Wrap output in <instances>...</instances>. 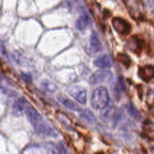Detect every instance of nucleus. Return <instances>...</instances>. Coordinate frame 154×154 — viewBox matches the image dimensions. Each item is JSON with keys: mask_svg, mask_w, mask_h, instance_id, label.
<instances>
[{"mask_svg": "<svg viewBox=\"0 0 154 154\" xmlns=\"http://www.w3.org/2000/svg\"><path fill=\"white\" fill-rule=\"evenodd\" d=\"M94 64L97 67V68H102V69H106V68H110L112 66V62H111V58L109 56H101L99 58L95 59Z\"/></svg>", "mask_w": 154, "mask_h": 154, "instance_id": "11", "label": "nucleus"}, {"mask_svg": "<svg viewBox=\"0 0 154 154\" xmlns=\"http://www.w3.org/2000/svg\"><path fill=\"white\" fill-rule=\"evenodd\" d=\"M48 153L49 154H60V150H59V147H57L56 144L53 143H49L48 144Z\"/></svg>", "mask_w": 154, "mask_h": 154, "instance_id": "17", "label": "nucleus"}, {"mask_svg": "<svg viewBox=\"0 0 154 154\" xmlns=\"http://www.w3.org/2000/svg\"><path fill=\"white\" fill-rule=\"evenodd\" d=\"M0 83H2V82H0Z\"/></svg>", "mask_w": 154, "mask_h": 154, "instance_id": "22", "label": "nucleus"}, {"mask_svg": "<svg viewBox=\"0 0 154 154\" xmlns=\"http://www.w3.org/2000/svg\"><path fill=\"white\" fill-rule=\"evenodd\" d=\"M138 74L144 82H149L154 78V67L153 66H146V67L139 68Z\"/></svg>", "mask_w": 154, "mask_h": 154, "instance_id": "8", "label": "nucleus"}, {"mask_svg": "<svg viewBox=\"0 0 154 154\" xmlns=\"http://www.w3.org/2000/svg\"><path fill=\"white\" fill-rule=\"evenodd\" d=\"M91 105L95 110H105L110 105V95L107 89L104 86H99L93 91Z\"/></svg>", "mask_w": 154, "mask_h": 154, "instance_id": "1", "label": "nucleus"}, {"mask_svg": "<svg viewBox=\"0 0 154 154\" xmlns=\"http://www.w3.org/2000/svg\"><path fill=\"white\" fill-rule=\"evenodd\" d=\"M110 76H111L110 72H107V70H100V72L94 73V74L90 76V79H89V83H90L91 85L97 84V83H102V82H105L107 78H110Z\"/></svg>", "mask_w": 154, "mask_h": 154, "instance_id": "7", "label": "nucleus"}, {"mask_svg": "<svg viewBox=\"0 0 154 154\" xmlns=\"http://www.w3.org/2000/svg\"><path fill=\"white\" fill-rule=\"evenodd\" d=\"M127 47H128V49H131L132 52L138 53L140 51V48H142V42L138 40V37L133 36V37H131L130 40L127 41Z\"/></svg>", "mask_w": 154, "mask_h": 154, "instance_id": "12", "label": "nucleus"}, {"mask_svg": "<svg viewBox=\"0 0 154 154\" xmlns=\"http://www.w3.org/2000/svg\"><path fill=\"white\" fill-rule=\"evenodd\" d=\"M35 128H36V131H37L38 134H43L46 137H52V138L53 137H57L56 130L49 123H47V122L41 121L37 126H35Z\"/></svg>", "mask_w": 154, "mask_h": 154, "instance_id": "2", "label": "nucleus"}, {"mask_svg": "<svg viewBox=\"0 0 154 154\" xmlns=\"http://www.w3.org/2000/svg\"><path fill=\"white\" fill-rule=\"evenodd\" d=\"M117 59L123 64V66H126V67H130V66H131V59H130V57H128L126 53L119 54V56H117Z\"/></svg>", "mask_w": 154, "mask_h": 154, "instance_id": "15", "label": "nucleus"}, {"mask_svg": "<svg viewBox=\"0 0 154 154\" xmlns=\"http://www.w3.org/2000/svg\"><path fill=\"white\" fill-rule=\"evenodd\" d=\"M127 110H128V113H130L132 117H134V119H139L140 115H139V112H137V110L134 109V106H133L132 104H128V105H127Z\"/></svg>", "mask_w": 154, "mask_h": 154, "instance_id": "16", "label": "nucleus"}, {"mask_svg": "<svg viewBox=\"0 0 154 154\" xmlns=\"http://www.w3.org/2000/svg\"><path fill=\"white\" fill-rule=\"evenodd\" d=\"M58 100L60 101V104L64 105L67 109H69V110H72V111H78V112L80 111L79 105L76 104V102L72 101L70 99H68V97H66V96H63V95H59V96H58Z\"/></svg>", "mask_w": 154, "mask_h": 154, "instance_id": "10", "label": "nucleus"}, {"mask_svg": "<svg viewBox=\"0 0 154 154\" xmlns=\"http://www.w3.org/2000/svg\"><path fill=\"white\" fill-rule=\"evenodd\" d=\"M90 47H91V49L94 51V52H99V51H101V48H102L101 42L99 40V36L96 35V32H93L91 36H90Z\"/></svg>", "mask_w": 154, "mask_h": 154, "instance_id": "13", "label": "nucleus"}, {"mask_svg": "<svg viewBox=\"0 0 154 154\" xmlns=\"http://www.w3.org/2000/svg\"><path fill=\"white\" fill-rule=\"evenodd\" d=\"M149 110H150V113H152L153 116H154V105H152V106L149 107Z\"/></svg>", "mask_w": 154, "mask_h": 154, "instance_id": "20", "label": "nucleus"}, {"mask_svg": "<svg viewBox=\"0 0 154 154\" xmlns=\"http://www.w3.org/2000/svg\"><path fill=\"white\" fill-rule=\"evenodd\" d=\"M0 68H2V64H0Z\"/></svg>", "mask_w": 154, "mask_h": 154, "instance_id": "21", "label": "nucleus"}, {"mask_svg": "<svg viewBox=\"0 0 154 154\" xmlns=\"http://www.w3.org/2000/svg\"><path fill=\"white\" fill-rule=\"evenodd\" d=\"M43 86H45V89L47 91H54L56 90V86L49 82H43Z\"/></svg>", "mask_w": 154, "mask_h": 154, "instance_id": "19", "label": "nucleus"}, {"mask_svg": "<svg viewBox=\"0 0 154 154\" xmlns=\"http://www.w3.org/2000/svg\"><path fill=\"white\" fill-rule=\"evenodd\" d=\"M112 26L121 35H126V33H128V31H130V25H128L125 20L119 19V17H115L112 20Z\"/></svg>", "mask_w": 154, "mask_h": 154, "instance_id": "4", "label": "nucleus"}, {"mask_svg": "<svg viewBox=\"0 0 154 154\" xmlns=\"http://www.w3.org/2000/svg\"><path fill=\"white\" fill-rule=\"evenodd\" d=\"M29 106H30V105H29V102L26 101V99H25V97H20V99H17V100L15 101L14 106H12V111H14L15 115L20 116V115H22V113L26 112V110H27Z\"/></svg>", "mask_w": 154, "mask_h": 154, "instance_id": "5", "label": "nucleus"}, {"mask_svg": "<svg viewBox=\"0 0 154 154\" xmlns=\"http://www.w3.org/2000/svg\"><path fill=\"white\" fill-rule=\"evenodd\" d=\"M70 95L79 102V104L84 105L85 102H86V91H85V89L80 88V86H73L70 88Z\"/></svg>", "mask_w": 154, "mask_h": 154, "instance_id": "3", "label": "nucleus"}, {"mask_svg": "<svg viewBox=\"0 0 154 154\" xmlns=\"http://www.w3.org/2000/svg\"><path fill=\"white\" fill-rule=\"evenodd\" d=\"M79 115H80V117L86 122H90V123L96 122V117L94 116V113L91 111H89V110H80Z\"/></svg>", "mask_w": 154, "mask_h": 154, "instance_id": "14", "label": "nucleus"}, {"mask_svg": "<svg viewBox=\"0 0 154 154\" xmlns=\"http://www.w3.org/2000/svg\"><path fill=\"white\" fill-rule=\"evenodd\" d=\"M89 23H90V19H89V15L86 14L85 11H82V14L79 16V19L76 20V29L79 31H85L86 27L89 26Z\"/></svg>", "mask_w": 154, "mask_h": 154, "instance_id": "9", "label": "nucleus"}, {"mask_svg": "<svg viewBox=\"0 0 154 154\" xmlns=\"http://www.w3.org/2000/svg\"><path fill=\"white\" fill-rule=\"evenodd\" d=\"M107 107H109V106H107ZM107 107H106V111L102 113V119H106V120L111 119L112 115L115 113V109H113V107H110V109H107Z\"/></svg>", "mask_w": 154, "mask_h": 154, "instance_id": "18", "label": "nucleus"}, {"mask_svg": "<svg viewBox=\"0 0 154 154\" xmlns=\"http://www.w3.org/2000/svg\"><path fill=\"white\" fill-rule=\"evenodd\" d=\"M25 113H26V116H27L29 121H30L33 126H37L38 123L42 121V117H41L40 112H38L35 107H32L31 105L27 107V110H26V112H25Z\"/></svg>", "mask_w": 154, "mask_h": 154, "instance_id": "6", "label": "nucleus"}]
</instances>
